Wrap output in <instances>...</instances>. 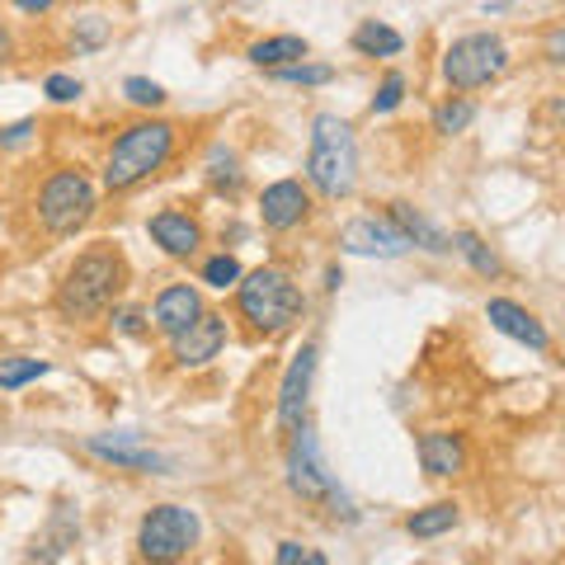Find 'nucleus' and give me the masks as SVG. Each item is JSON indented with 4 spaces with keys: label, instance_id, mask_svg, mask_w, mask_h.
I'll list each match as a JSON object with an SVG mask.
<instances>
[{
    "label": "nucleus",
    "instance_id": "obj_11",
    "mask_svg": "<svg viewBox=\"0 0 565 565\" xmlns=\"http://www.w3.org/2000/svg\"><path fill=\"white\" fill-rule=\"evenodd\" d=\"M311 217V184L302 180H274L269 189L259 193V222H264V232H297Z\"/></svg>",
    "mask_w": 565,
    "mask_h": 565
},
{
    "label": "nucleus",
    "instance_id": "obj_7",
    "mask_svg": "<svg viewBox=\"0 0 565 565\" xmlns=\"http://www.w3.org/2000/svg\"><path fill=\"white\" fill-rule=\"evenodd\" d=\"M203 537V519L189 504H156L137 527V552L141 561H184Z\"/></svg>",
    "mask_w": 565,
    "mask_h": 565
},
{
    "label": "nucleus",
    "instance_id": "obj_27",
    "mask_svg": "<svg viewBox=\"0 0 565 565\" xmlns=\"http://www.w3.org/2000/svg\"><path fill=\"white\" fill-rule=\"evenodd\" d=\"M274 81H282V85H330L334 81V66H326V62H288V66H274Z\"/></svg>",
    "mask_w": 565,
    "mask_h": 565
},
{
    "label": "nucleus",
    "instance_id": "obj_12",
    "mask_svg": "<svg viewBox=\"0 0 565 565\" xmlns=\"http://www.w3.org/2000/svg\"><path fill=\"white\" fill-rule=\"evenodd\" d=\"M85 452L118 467V471H141V476H166L170 471V457L141 448V434H95V438H85Z\"/></svg>",
    "mask_w": 565,
    "mask_h": 565
},
{
    "label": "nucleus",
    "instance_id": "obj_1",
    "mask_svg": "<svg viewBox=\"0 0 565 565\" xmlns=\"http://www.w3.org/2000/svg\"><path fill=\"white\" fill-rule=\"evenodd\" d=\"M128 288V259H122L118 245L99 241L90 250H81L76 259L66 264V274L57 278V292H52V302L66 321H99V316H109V307L122 297Z\"/></svg>",
    "mask_w": 565,
    "mask_h": 565
},
{
    "label": "nucleus",
    "instance_id": "obj_37",
    "mask_svg": "<svg viewBox=\"0 0 565 565\" xmlns=\"http://www.w3.org/2000/svg\"><path fill=\"white\" fill-rule=\"evenodd\" d=\"M14 62V33H10V24L0 20V71H6Z\"/></svg>",
    "mask_w": 565,
    "mask_h": 565
},
{
    "label": "nucleus",
    "instance_id": "obj_21",
    "mask_svg": "<svg viewBox=\"0 0 565 565\" xmlns=\"http://www.w3.org/2000/svg\"><path fill=\"white\" fill-rule=\"evenodd\" d=\"M457 519H462V514H457V504H452V500H438V504H429V509H415V514L405 519V533L419 537V542H429V537L452 533Z\"/></svg>",
    "mask_w": 565,
    "mask_h": 565
},
{
    "label": "nucleus",
    "instance_id": "obj_20",
    "mask_svg": "<svg viewBox=\"0 0 565 565\" xmlns=\"http://www.w3.org/2000/svg\"><path fill=\"white\" fill-rule=\"evenodd\" d=\"M353 52L359 57H401V47H405V39L392 29V24H382V20H363L359 29H353Z\"/></svg>",
    "mask_w": 565,
    "mask_h": 565
},
{
    "label": "nucleus",
    "instance_id": "obj_34",
    "mask_svg": "<svg viewBox=\"0 0 565 565\" xmlns=\"http://www.w3.org/2000/svg\"><path fill=\"white\" fill-rule=\"evenodd\" d=\"M542 57H546V66L565 71V24H552V29H546V39H542Z\"/></svg>",
    "mask_w": 565,
    "mask_h": 565
},
{
    "label": "nucleus",
    "instance_id": "obj_6",
    "mask_svg": "<svg viewBox=\"0 0 565 565\" xmlns=\"http://www.w3.org/2000/svg\"><path fill=\"white\" fill-rule=\"evenodd\" d=\"M504 71H509V47L500 33H462V39H452L444 52V81L457 95L486 90Z\"/></svg>",
    "mask_w": 565,
    "mask_h": 565
},
{
    "label": "nucleus",
    "instance_id": "obj_18",
    "mask_svg": "<svg viewBox=\"0 0 565 565\" xmlns=\"http://www.w3.org/2000/svg\"><path fill=\"white\" fill-rule=\"evenodd\" d=\"M401 232H405V241H411V250H429V255H448L452 250V241L438 232V226L424 217L419 207H411V203H392V212H386Z\"/></svg>",
    "mask_w": 565,
    "mask_h": 565
},
{
    "label": "nucleus",
    "instance_id": "obj_22",
    "mask_svg": "<svg viewBox=\"0 0 565 565\" xmlns=\"http://www.w3.org/2000/svg\"><path fill=\"white\" fill-rule=\"evenodd\" d=\"M448 241H452V250L471 264V274H481V278H500V274H504L500 255H494L490 245H486L481 236H476V232H452Z\"/></svg>",
    "mask_w": 565,
    "mask_h": 565
},
{
    "label": "nucleus",
    "instance_id": "obj_30",
    "mask_svg": "<svg viewBox=\"0 0 565 565\" xmlns=\"http://www.w3.org/2000/svg\"><path fill=\"white\" fill-rule=\"evenodd\" d=\"M401 99H405V71H386L382 85H377V95H373V114L401 109Z\"/></svg>",
    "mask_w": 565,
    "mask_h": 565
},
{
    "label": "nucleus",
    "instance_id": "obj_35",
    "mask_svg": "<svg viewBox=\"0 0 565 565\" xmlns=\"http://www.w3.org/2000/svg\"><path fill=\"white\" fill-rule=\"evenodd\" d=\"M39 132V122L33 118H20V122H10V128H0V151H14V147H24V141Z\"/></svg>",
    "mask_w": 565,
    "mask_h": 565
},
{
    "label": "nucleus",
    "instance_id": "obj_32",
    "mask_svg": "<svg viewBox=\"0 0 565 565\" xmlns=\"http://www.w3.org/2000/svg\"><path fill=\"white\" fill-rule=\"evenodd\" d=\"M109 321H114V330L118 334H128V340H141V334H147V311L141 307H109Z\"/></svg>",
    "mask_w": 565,
    "mask_h": 565
},
{
    "label": "nucleus",
    "instance_id": "obj_36",
    "mask_svg": "<svg viewBox=\"0 0 565 565\" xmlns=\"http://www.w3.org/2000/svg\"><path fill=\"white\" fill-rule=\"evenodd\" d=\"M10 6L20 10V14H29V20H43V14H52L62 0H10Z\"/></svg>",
    "mask_w": 565,
    "mask_h": 565
},
{
    "label": "nucleus",
    "instance_id": "obj_28",
    "mask_svg": "<svg viewBox=\"0 0 565 565\" xmlns=\"http://www.w3.org/2000/svg\"><path fill=\"white\" fill-rule=\"evenodd\" d=\"M199 278L207 282L212 292H226V288H236L241 282V259L236 255H212V259H203V269H199Z\"/></svg>",
    "mask_w": 565,
    "mask_h": 565
},
{
    "label": "nucleus",
    "instance_id": "obj_5",
    "mask_svg": "<svg viewBox=\"0 0 565 565\" xmlns=\"http://www.w3.org/2000/svg\"><path fill=\"white\" fill-rule=\"evenodd\" d=\"M95 207H99V184L85 170L66 166V170H52L47 180L39 184L33 217H39V226L52 241H66V236H76V232L90 226Z\"/></svg>",
    "mask_w": 565,
    "mask_h": 565
},
{
    "label": "nucleus",
    "instance_id": "obj_14",
    "mask_svg": "<svg viewBox=\"0 0 565 565\" xmlns=\"http://www.w3.org/2000/svg\"><path fill=\"white\" fill-rule=\"evenodd\" d=\"M147 236L161 245L170 259H193L203 250V222L184 207H161L147 217Z\"/></svg>",
    "mask_w": 565,
    "mask_h": 565
},
{
    "label": "nucleus",
    "instance_id": "obj_13",
    "mask_svg": "<svg viewBox=\"0 0 565 565\" xmlns=\"http://www.w3.org/2000/svg\"><path fill=\"white\" fill-rule=\"evenodd\" d=\"M316 349L311 340L302 344V353L288 363V373H282V386H278V429L292 434L297 424H307V405H311V377H316Z\"/></svg>",
    "mask_w": 565,
    "mask_h": 565
},
{
    "label": "nucleus",
    "instance_id": "obj_10",
    "mask_svg": "<svg viewBox=\"0 0 565 565\" xmlns=\"http://www.w3.org/2000/svg\"><path fill=\"white\" fill-rule=\"evenodd\" d=\"M344 255H367V259H401L411 255V241L392 217H353L340 232Z\"/></svg>",
    "mask_w": 565,
    "mask_h": 565
},
{
    "label": "nucleus",
    "instance_id": "obj_25",
    "mask_svg": "<svg viewBox=\"0 0 565 565\" xmlns=\"http://www.w3.org/2000/svg\"><path fill=\"white\" fill-rule=\"evenodd\" d=\"M207 184L217 189V193H226V199H236L241 184H245V170H241V161H236V151L217 147V151L207 156Z\"/></svg>",
    "mask_w": 565,
    "mask_h": 565
},
{
    "label": "nucleus",
    "instance_id": "obj_4",
    "mask_svg": "<svg viewBox=\"0 0 565 565\" xmlns=\"http://www.w3.org/2000/svg\"><path fill=\"white\" fill-rule=\"evenodd\" d=\"M307 184L326 203H340L359 189V141L340 114H316L311 118V147H307Z\"/></svg>",
    "mask_w": 565,
    "mask_h": 565
},
{
    "label": "nucleus",
    "instance_id": "obj_39",
    "mask_svg": "<svg viewBox=\"0 0 565 565\" xmlns=\"http://www.w3.org/2000/svg\"><path fill=\"white\" fill-rule=\"evenodd\" d=\"M340 282H344V274H340V269H334V264H330V269H326V288L334 292V288H340Z\"/></svg>",
    "mask_w": 565,
    "mask_h": 565
},
{
    "label": "nucleus",
    "instance_id": "obj_3",
    "mask_svg": "<svg viewBox=\"0 0 565 565\" xmlns=\"http://www.w3.org/2000/svg\"><path fill=\"white\" fill-rule=\"evenodd\" d=\"M174 141H180V128L166 122V118H137V122H128V128L114 137L109 156H104L99 184L109 193H132L137 184L156 180V174L170 166Z\"/></svg>",
    "mask_w": 565,
    "mask_h": 565
},
{
    "label": "nucleus",
    "instance_id": "obj_8",
    "mask_svg": "<svg viewBox=\"0 0 565 565\" xmlns=\"http://www.w3.org/2000/svg\"><path fill=\"white\" fill-rule=\"evenodd\" d=\"M288 490L307 504H344V490L334 481V471L326 467L321 438H316L311 419L288 434Z\"/></svg>",
    "mask_w": 565,
    "mask_h": 565
},
{
    "label": "nucleus",
    "instance_id": "obj_15",
    "mask_svg": "<svg viewBox=\"0 0 565 565\" xmlns=\"http://www.w3.org/2000/svg\"><path fill=\"white\" fill-rule=\"evenodd\" d=\"M415 457L429 481H452V476H462V467H467V438L452 429H424L415 438Z\"/></svg>",
    "mask_w": 565,
    "mask_h": 565
},
{
    "label": "nucleus",
    "instance_id": "obj_31",
    "mask_svg": "<svg viewBox=\"0 0 565 565\" xmlns=\"http://www.w3.org/2000/svg\"><path fill=\"white\" fill-rule=\"evenodd\" d=\"M43 95H47L52 104H76V99L85 95V85H81L76 76H66V71H52V76L43 81Z\"/></svg>",
    "mask_w": 565,
    "mask_h": 565
},
{
    "label": "nucleus",
    "instance_id": "obj_17",
    "mask_svg": "<svg viewBox=\"0 0 565 565\" xmlns=\"http://www.w3.org/2000/svg\"><path fill=\"white\" fill-rule=\"evenodd\" d=\"M207 307H203V292L193 288V282H166L161 292H156V302H151V326L166 334H180L189 321H199Z\"/></svg>",
    "mask_w": 565,
    "mask_h": 565
},
{
    "label": "nucleus",
    "instance_id": "obj_29",
    "mask_svg": "<svg viewBox=\"0 0 565 565\" xmlns=\"http://www.w3.org/2000/svg\"><path fill=\"white\" fill-rule=\"evenodd\" d=\"M122 95H128V104H137V109H161L166 104V90L147 76H128L122 81Z\"/></svg>",
    "mask_w": 565,
    "mask_h": 565
},
{
    "label": "nucleus",
    "instance_id": "obj_16",
    "mask_svg": "<svg viewBox=\"0 0 565 565\" xmlns=\"http://www.w3.org/2000/svg\"><path fill=\"white\" fill-rule=\"evenodd\" d=\"M486 321L500 330V334H509L514 344L533 349V353H546V349H552V334H546V326H542L527 307H519L514 297H490V302H486Z\"/></svg>",
    "mask_w": 565,
    "mask_h": 565
},
{
    "label": "nucleus",
    "instance_id": "obj_26",
    "mask_svg": "<svg viewBox=\"0 0 565 565\" xmlns=\"http://www.w3.org/2000/svg\"><path fill=\"white\" fill-rule=\"evenodd\" d=\"M39 377H47L43 359H0V392H24Z\"/></svg>",
    "mask_w": 565,
    "mask_h": 565
},
{
    "label": "nucleus",
    "instance_id": "obj_33",
    "mask_svg": "<svg viewBox=\"0 0 565 565\" xmlns=\"http://www.w3.org/2000/svg\"><path fill=\"white\" fill-rule=\"evenodd\" d=\"M274 561H278V565H330L326 552H316V546H302V542H278Z\"/></svg>",
    "mask_w": 565,
    "mask_h": 565
},
{
    "label": "nucleus",
    "instance_id": "obj_2",
    "mask_svg": "<svg viewBox=\"0 0 565 565\" xmlns=\"http://www.w3.org/2000/svg\"><path fill=\"white\" fill-rule=\"evenodd\" d=\"M236 316L255 340H278V334L302 326V316H307L302 282L292 278V269H282V264H259L255 274H241L236 282Z\"/></svg>",
    "mask_w": 565,
    "mask_h": 565
},
{
    "label": "nucleus",
    "instance_id": "obj_23",
    "mask_svg": "<svg viewBox=\"0 0 565 565\" xmlns=\"http://www.w3.org/2000/svg\"><path fill=\"white\" fill-rule=\"evenodd\" d=\"M476 99H467V95H452V99H444L434 109V132L438 137H457V132H467L471 122H476Z\"/></svg>",
    "mask_w": 565,
    "mask_h": 565
},
{
    "label": "nucleus",
    "instance_id": "obj_9",
    "mask_svg": "<svg viewBox=\"0 0 565 565\" xmlns=\"http://www.w3.org/2000/svg\"><path fill=\"white\" fill-rule=\"evenodd\" d=\"M226 334H232L226 330V316L203 311L199 321H189L180 334H170V363L180 367V373H199L212 359H222Z\"/></svg>",
    "mask_w": 565,
    "mask_h": 565
},
{
    "label": "nucleus",
    "instance_id": "obj_38",
    "mask_svg": "<svg viewBox=\"0 0 565 565\" xmlns=\"http://www.w3.org/2000/svg\"><path fill=\"white\" fill-rule=\"evenodd\" d=\"M546 118L556 122V128L565 132V95H556V99H546Z\"/></svg>",
    "mask_w": 565,
    "mask_h": 565
},
{
    "label": "nucleus",
    "instance_id": "obj_19",
    "mask_svg": "<svg viewBox=\"0 0 565 565\" xmlns=\"http://www.w3.org/2000/svg\"><path fill=\"white\" fill-rule=\"evenodd\" d=\"M255 66L264 71H274V66H288V62H302L311 57V43L302 39V33H274V39H259L250 43V52H245Z\"/></svg>",
    "mask_w": 565,
    "mask_h": 565
},
{
    "label": "nucleus",
    "instance_id": "obj_24",
    "mask_svg": "<svg viewBox=\"0 0 565 565\" xmlns=\"http://www.w3.org/2000/svg\"><path fill=\"white\" fill-rule=\"evenodd\" d=\"M109 39H114V20H104L95 10L71 20V52H99Z\"/></svg>",
    "mask_w": 565,
    "mask_h": 565
}]
</instances>
